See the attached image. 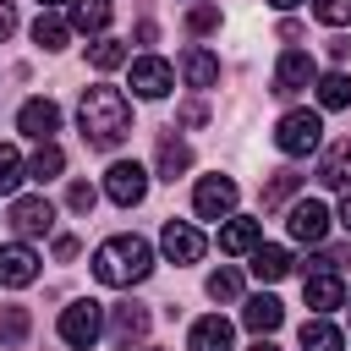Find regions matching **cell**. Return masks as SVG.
Wrapping results in <instances>:
<instances>
[{"mask_svg": "<svg viewBox=\"0 0 351 351\" xmlns=\"http://www.w3.org/2000/svg\"><path fill=\"white\" fill-rule=\"evenodd\" d=\"M55 258H77V236H55Z\"/></svg>", "mask_w": 351, "mask_h": 351, "instance_id": "obj_38", "label": "cell"}, {"mask_svg": "<svg viewBox=\"0 0 351 351\" xmlns=\"http://www.w3.org/2000/svg\"><path fill=\"white\" fill-rule=\"evenodd\" d=\"M208 296H214V302H236V296H241V274H236V269H214V274H208Z\"/></svg>", "mask_w": 351, "mask_h": 351, "instance_id": "obj_32", "label": "cell"}, {"mask_svg": "<svg viewBox=\"0 0 351 351\" xmlns=\"http://www.w3.org/2000/svg\"><path fill=\"white\" fill-rule=\"evenodd\" d=\"M340 225H346V230H351V192H346V197H340Z\"/></svg>", "mask_w": 351, "mask_h": 351, "instance_id": "obj_39", "label": "cell"}, {"mask_svg": "<svg viewBox=\"0 0 351 351\" xmlns=\"http://www.w3.org/2000/svg\"><path fill=\"white\" fill-rule=\"evenodd\" d=\"M154 274V247L143 236H110L93 252V280L99 285H143Z\"/></svg>", "mask_w": 351, "mask_h": 351, "instance_id": "obj_2", "label": "cell"}, {"mask_svg": "<svg viewBox=\"0 0 351 351\" xmlns=\"http://www.w3.org/2000/svg\"><path fill=\"white\" fill-rule=\"evenodd\" d=\"M302 351H346V340H340L335 324L313 318V324H302Z\"/></svg>", "mask_w": 351, "mask_h": 351, "instance_id": "obj_25", "label": "cell"}, {"mask_svg": "<svg viewBox=\"0 0 351 351\" xmlns=\"http://www.w3.org/2000/svg\"><path fill=\"white\" fill-rule=\"evenodd\" d=\"M296 186H302V176H296V170H274V176L263 181V208L291 203V197H296Z\"/></svg>", "mask_w": 351, "mask_h": 351, "instance_id": "obj_28", "label": "cell"}, {"mask_svg": "<svg viewBox=\"0 0 351 351\" xmlns=\"http://www.w3.org/2000/svg\"><path fill=\"white\" fill-rule=\"evenodd\" d=\"M241 324H247V329H252V335L263 340V335H274V329L285 324V307H280L274 296H252V302L241 307Z\"/></svg>", "mask_w": 351, "mask_h": 351, "instance_id": "obj_17", "label": "cell"}, {"mask_svg": "<svg viewBox=\"0 0 351 351\" xmlns=\"http://www.w3.org/2000/svg\"><path fill=\"white\" fill-rule=\"evenodd\" d=\"M88 60H93L99 71H115V66L126 60V44H121V38H93V44H88Z\"/></svg>", "mask_w": 351, "mask_h": 351, "instance_id": "obj_30", "label": "cell"}, {"mask_svg": "<svg viewBox=\"0 0 351 351\" xmlns=\"http://www.w3.org/2000/svg\"><path fill=\"white\" fill-rule=\"evenodd\" d=\"M27 176V165H22V154L11 148V143H0V192H16V181Z\"/></svg>", "mask_w": 351, "mask_h": 351, "instance_id": "obj_31", "label": "cell"}, {"mask_svg": "<svg viewBox=\"0 0 351 351\" xmlns=\"http://www.w3.org/2000/svg\"><path fill=\"white\" fill-rule=\"evenodd\" d=\"M192 208H197V219H230V208H236V181H230V176H203L197 192H192Z\"/></svg>", "mask_w": 351, "mask_h": 351, "instance_id": "obj_7", "label": "cell"}, {"mask_svg": "<svg viewBox=\"0 0 351 351\" xmlns=\"http://www.w3.org/2000/svg\"><path fill=\"white\" fill-rule=\"evenodd\" d=\"M143 335H148V307L121 302V307L110 313V340H115V346H132V340H143Z\"/></svg>", "mask_w": 351, "mask_h": 351, "instance_id": "obj_15", "label": "cell"}, {"mask_svg": "<svg viewBox=\"0 0 351 351\" xmlns=\"http://www.w3.org/2000/svg\"><path fill=\"white\" fill-rule=\"evenodd\" d=\"M181 77H186L192 88H214V82H219V55H208V49H186V55H181Z\"/></svg>", "mask_w": 351, "mask_h": 351, "instance_id": "obj_19", "label": "cell"}, {"mask_svg": "<svg viewBox=\"0 0 351 351\" xmlns=\"http://www.w3.org/2000/svg\"><path fill=\"white\" fill-rule=\"evenodd\" d=\"M258 236H263V225H258V219H230V225L219 230V252H252V247H258Z\"/></svg>", "mask_w": 351, "mask_h": 351, "instance_id": "obj_23", "label": "cell"}, {"mask_svg": "<svg viewBox=\"0 0 351 351\" xmlns=\"http://www.w3.org/2000/svg\"><path fill=\"white\" fill-rule=\"evenodd\" d=\"M302 296H307V307L335 313V307L346 302V280H340V274H307V280H302Z\"/></svg>", "mask_w": 351, "mask_h": 351, "instance_id": "obj_14", "label": "cell"}, {"mask_svg": "<svg viewBox=\"0 0 351 351\" xmlns=\"http://www.w3.org/2000/svg\"><path fill=\"white\" fill-rule=\"evenodd\" d=\"M252 274H258L263 285L285 280V274H291V252H285V247H252Z\"/></svg>", "mask_w": 351, "mask_h": 351, "instance_id": "obj_21", "label": "cell"}, {"mask_svg": "<svg viewBox=\"0 0 351 351\" xmlns=\"http://www.w3.org/2000/svg\"><path fill=\"white\" fill-rule=\"evenodd\" d=\"M11 225H16V236H44V230L55 225L49 197H16V203H11Z\"/></svg>", "mask_w": 351, "mask_h": 351, "instance_id": "obj_13", "label": "cell"}, {"mask_svg": "<svg viewBox=\"0 0 351 351\" xmlns=\"http://www.w3.org/2000/svg\"><path fill=\"white\" fill-rule=\"evenodd\" d=\"M154 165H159V181H176V176H186V170H192V148H186L181 137H165Z\"/></svg>", "mask_w": 351, "mask_h": 351, "instance_id": "obj_20", "label": "cell"}, {"mask_svg": "<svg viewBox=\"0 0 351 351\" xmlns=\"http://www.w3.org/2000/svg\"><path fill=\"white\" fill-rule=\"evenodd\" d=\"M104 192H110V203L137 208V203L148 197V170H143L137 159H115V165L104 170Z\"/></svg>", "mask_w": 351, "mask_h": 351, "instance_id": "obj_5", "label": "cell"}, {"mask_svg": "<svg viewBox=\"0 0 351 351\" xmlns=\"http://www.w3.org/2000/svg\"><path fill=\"white\" fill-rule=\"evenodd\" d=\"M60 170H66V154H60L55 143H38V154L27 159V176H33V181H55Z\"/></svg>", "mask_w": 351, "mask_h": 351, "instance_id": "obj_27", "label": "cell"}, {"mask_svg": "<svg viewBox=\"0 0 351 351\" xmlns=\"http://www.w3.org/2000/svg\"><path fill=\"white\" fill-rule=\"evenodd\" d=\"M203 121H208V110H203L197 99H192V104H181V126H203Z\"/></svg>", "mask_w": 351, "mask_h": 351, "instance_id": "obj_37", "label": "cell"}, {"mask_svg": "<svg viewBox=\"0 0 351 351\" xmlns=\"http://www.w3.org/2000/svg\"><path fill=\"white\" fill-rule=\"evenodd\" d=\"M269 5H280V11H291V5H302V0H269Z\"/></svg>", "mask_w": 351, "mask_h": 351, "instance_id": "obj_40", "label": "cell"}, {"mask_svg": "<svg viewBox=\"0 0 351 351\" xmlns=\"http://www.w3.org/2000/svg\"><path fill=\"white\" fill-rule=\"evenodd\" d=\"M318 143H324L318 110H291V115H280V126H274V148H280V154L302 159V154H313Z\"/></svg>", "mask_w": 351, "mask_h": 351, "instance_id": "obj_3", "label": "cell"}, {"mask_svg": "<svg viewBox=\"0 0 351 351\" xmlns=\"http://www.w3.org/2000/svg\"><path fill=\"white\" fill-rule=\"evenodd\" d=\"M318 104H324V110H346V104H351V77H346V71L318 77Z\"/></svg>", "mask_w": 351, "mask_h": 351, "instance_id": "obj_26", "label": "cell"}, {"mask_svg": "<svg viewBox=\"0 0 351 351\" xmlns=\"http://www.w3.org/2000/svg\"><path fill=\"white\" fill-rule=\"evenodd\" d=\"M285 230H291V241H307V247H318V241L329 236V208H324L318 197H302V203H291V214H285Z\"/></svg>", "mask_w": 351, "mask_h": 351, "instance_id": "obj_8", "label": "cell"}, {"mask_svg": "<svg viewBox=\"0 0 351 351\" xmlns=\"http://www.w3.org/2000/svg\"><path fill=\"white\" fill-rule=\"evenodd\" d=\"M318 181L335 192H351V137H340L324 159H318Z\"/></svg>", "mask_w": 351, "mask_h": 351, "instance_id": "obj_16", "label": "cell"}, {"mask_svg": "<svg viewBox=\"0 0 351 351\" xmlns=\"http://www.w3.org/2000/svg\"><path fill=\"white\" fill-rule=\"evenodd\" d=\"M77 126H82V143L88 148H115L132 137V104L121 88H82V104H77Z\"/></svg>", "mask_w": 351, "mask_h": 351, "instance_id": "obj_1", "label": "cell"}, {"mask_svg": "<svg viewBox=\"0 0 351 351\" xmlns=\"http://www.w3.org/2000/svg\"><path fill=\"white\" fill-rule=\"evenodd\" d=\"M16 132H27V137L49 143V137L60 132V104H55V99H27V104L16 110Z\"/></svg>", "mask_w": 351, "mask_h": 351, "instance_id": "obj_11", "label": "cell"}, {"mask_svg": "<svg viewBox=\"0 0 351 351\" xmlns=\"http://www.w3.org/2000/svg\"><path fill=\"white\" fill-rule=\"evenodd\" d=\"M170 88H176L170 60H159V55H137V60H132V93H137V99H165Z\"/></svg>", "mask_w": 351, "mask_h": 351, "instance_id": "obj_9", "label": "cell"}, {"mask_svg": "<svg viewBox=\"0 0 351 351\" xmlns=\"http://www.w3.org/2000/svg\"><path fill=\"white\" fill-rule=\"evenodd\" d=\"M44 5H60V0H44Z\"/></svg>", "mask_w": 351, "mask_h": 351, "instance_id": "obj_42", "label": "cell"}, {"mask_svg": "<svg viewBox=\"0 0 351 351\" xmlns=\"http://www.w3.org/2000/svg\"><path fill=\"white\" fill-rule=\"evenodd\" d=\"M186 27H192V33H214V27H219V11H214V5H192V11H186Z\"/></svg>", "mask_w": 351, "mask_h": 351, "instance_id": "obj_35", "label": "cell"}, {"mask_svg": "<svg viewBox=\"0 0 351 351\" xmlns=\"http://www.w3.org/2000/svg\"><path fill=\"white\" fill-rule=\"evenodd\" d=\"M230 340H236V335H230V324L214 313V318H197V324H192L186 351H230Z\"/></svg>", "mask_w": 351, "mask_h": 351, "instance_id": "obj_18", "label": "cell"}, {"mask_svg": "<svg viewBox=\"0 0 351 351\" xmlns=\"http://www.w3.org/2000/svg\"><path fill=\"white\" fill-rule=\"evenodd\" d=\"M11 33H16V5H11V0H0V44H5Z\"/></svg>", "mask_w": 351, "mask_h": 351, "instance_id": "obj_36", "label": "cell"}, {"mask_svg": "<svg viewBox=\"0 0 351 351\" xmlns=\"http://www.w3.org/2000/svg\"><path fill=\"white\" fill-rule=\"evenodd\" d=\"M33 329V313L27 307H0V346H22Z\"/></svg>", "mask_w": 351, "mask_h": 351, "instance_id": "obj_29", "label": "cell"}, {"mask_svg": "<svg viewBox=\"0 0 351 351\" xmlns=\"http://www.w3.org/2000/svg\"><path fill=\"white\" fill-rule=\"evenodd\" d=\"M313 16L324 27H346L351 22V0H313Z\"/></svg>", "mask_w": 351, "mask_h": 351, "instance_id": "obj_33", "label": "cell"}, {"mask_svg": "<svg viewBox=\"0 0 351 351\" xmlns=\"http://www.w3.org/2000/svg\"><path fill=\"white\" fill-rule=\"evenodd\" d=\"M99 335H104V307H99V302H71V307L60 313V340H66L71 351H88Z\"/></svg>", "mask_w": 351, "mask_h": 351, "instance_id": "obj_4", "label": "cell"}, {"mask_svg": "<svg viewBox=\"0 0 351 351\" xmlns=\"http://www.w3.org/2000/svg\"><path fill=\"white\" fill-rule=\"evenodd\" d=\"M159 247H165V258H170V263H197L208 241H203V230H197V225H186V219H165Z\"/></svg>", "mask_w": 351, "mask_h": 351, "instance_id": "obj_10", "label": "cell"}, {"mask_svg": "<svg viewBox=\"0 0 351 351\" xmlns=\"http://www.w3.org/2000/svg\"><path fill=\"white\" fill-rule=\"evenodd\" d=\"M93 197H99V192H93L88 181H71V186H66V208H71V214H88Z\"/></svg>", "mask_w": 351, "mask_h": 351, "instance_id": "obj_34", "label": "cell"}, {"mask_svg": "<svg viewBox=\"0 0 351 351\" xmlns=\"http://www.w3.org/2000/svg\"><path fill=\"white\" fill-rule=\"evenodd\" d=\"M313 82H318V60H313L307 49H285L280 66H274V93H280V99H296V93L313 88Z\"/></svg>", "mask_w": 351, "mask_h": 351, "instance_id": "obj_6", "label": "cell"}, {"mask_svg": "<svg viewBox=\"0 0 351 351\" xmlns=\"http://www.w3.org/2000/svg\"><path fill=\"white\" fill-rule=\"evenodd\" d=\"M66 38H71V22L55 16V11H38V22H33V44H38V49H66Z\"/></svg>", "mask_w": 351, "mask_h": 351, "instance_id": "obj_22", "label": "cell"}, {"mask_svg": "<svg viewBox=\"0 0 351 351\" xmlns=\"http://www.w3.org/2000/svg\"><path fill=\"white\" fill-rule=\"evenodd\" d=\"M252 351H280V346H269V340H258V346H252Z\"/></svg>", "mask_w": 351, "mask_h": 351, "instance_id": "obj_41", "label": "cell"}, {"mask_svg": "<svg viewBox=\"0 0 351 351\" xmlns=\"http://www.w3.org/2000/svg\"><path fill=\"white\" fill-rule=\"evenodd\" d=\"M71 27L77 33H104L110 27V0H71Z\"/></svg>", "mask_w": 351, "mask_h": 351, "instance_id": "obj_24", "label": "cell"}, {"mask_svg": "<svg viewBox=\"0 0 351 351\" xmlns=\"http://www.w3.org/2000/svg\"><path fill=\"white\" fill-rule=\"evenodd\" d=\"M33 280H38V252L22 241L0 247V285H33Z\"/></svg>", "mask_w": 351, "mask_h": 351, "instance_id": "obj_12", "label": "cell"}]
</instances>
